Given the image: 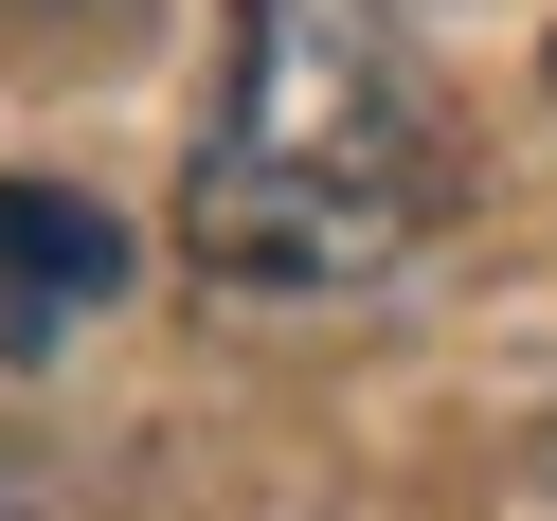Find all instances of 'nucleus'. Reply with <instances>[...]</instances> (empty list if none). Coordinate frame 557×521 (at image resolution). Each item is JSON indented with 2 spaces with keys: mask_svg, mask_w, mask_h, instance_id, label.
<instances>
[{
  "mask_svg": "<svg viewBox=\"0 0 557 521\" xmlns=\"http://www.w3.org/2000/svg\"><path fill=\"white\" fill-rule=\"evenodd\" d=\"M449 126L396 0H234V90L198 126L181 234L216 288H360L432 234Z\"/></svg>",
  "mask_w": 557,
  "mask_h": 521,
  "instance_id": "nucleus-1",
  "label": "nucleus"
},
{
  "mask_svg": "<svg viewBox=\"0 0 557 521\" xmlns=\"http://www.w3.org/2000/svg\"><path fill=\"white\" fill-rule=\"evenodd\" d=\"M126 288V216L73 181H0V342L37 360V342H73L90 306Z\"/></svg>",
  "mask_w": 557,
  "mask_h": 521,
  "instance_id": "nucleus-2",
  "label": "nucleus"
},
{
  "mask_svg": "<svg viewBox=\"0 0 557 521\" xmlns=\"http://www.w3.org/2000/svg\"><path fill=\"white\" fill-rule=\"evenodd\" d=\"M0 18H109V0H0Z\"/></svg>",
  "mask_w": 557,
  "mask_h": 521,
  "instance_id": "nucleus-3",
  "label": "nucleus"
}]
</instances>
